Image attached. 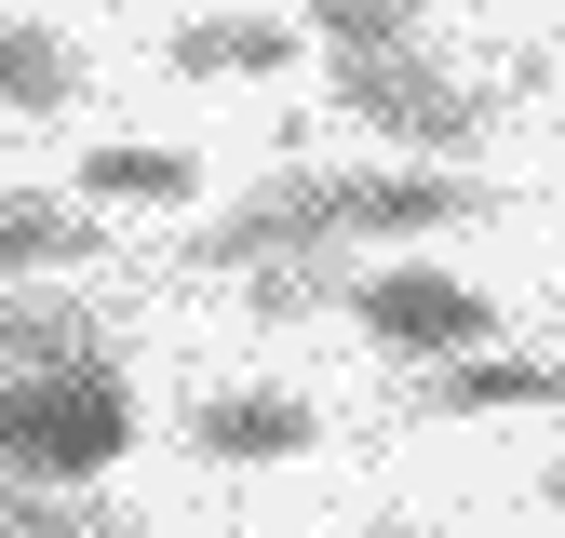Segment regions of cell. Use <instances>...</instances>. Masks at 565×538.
I'll return each mask as SVG.
<instances>
[{"label": "cell", "instance_id": "obj_3", "mask_svg": "<svg viewBox=\"0 0 565 538\" xmlns=\"http://www.w3.org/2000/svg\"><path fill=\"white\" fill-rule=\"evenodd\" d=\"M337 108L364 121V134H391V149H417V162H458V149H484V121H499V95H471L458 67H431V54H337Z\"/></svg>", "mask_w": 565, "mask_h": 538}, {"label": "cell", "instance_id": "obj_15", "mask_svg": "<svg viewBox=\"0 0 565 538\" xmlns=\"http://www.w3.org/2000/svg\"><path fill=\"white\" fill-rule=\"evenodd\" d=\"M539 498H552V512H565V471H539Z\"/></svg>", "mask_w": 565, "mask_h": 538}, {"label": "cell", "instance_id": "obj_10", "mask_svg": "<svg viewBox=\"0 0 565 538\" xmlns=\"http://www.w3.org/2000/svg\"><path fill=\"white\" fill-rule=\"evenodd\" d=\"M108 323L67 310V297H0V377H41V364H95Z\"/></svg>", "mask_w": 565, "mask_h": 538}, {"label": "cell", "instance_id": "obj_4", "mask_svg": "<svg viewBox=\"0 0 565 538\" xmlns=\"http://www.w3.org/2000/svg\"><path fill=\"white\" fill-rule=\"evenodd\" d=\"M350 323H364L391 364H458V351H499V297H484V283H458V269H404V256L350 269Z\"/></svg>", "mask_w": 565, "mask_h": 538}, {"label": "cell", "instance_id": "obj_13", "mask_svg": "<svg viewBox=\"0 0 565 538\" xmlns=\"http://www.w3.org/2000/svg\"><path fill=\"white\" fill-rule=\"evenodd\" d=\"M243 310H256V323H310V310H350V256H269V269H243Z\"/></svg>", "mask_w": 565, "mask_h": 538}, {"label": "cell", "instance_id": "obj_6", "mask_svg": "<svg viewBox=\"0 0 565 538\" xmlns=\"http://www.w3.org/2000/svg\"><path fill=\"white\" fill-rule=\"evenodd\" d=\"M417 418H565V364L539 351H458V364H417Z\"/></svg>", "mask_w": 565, "mask_h": 538}, {"label": "cell", "instance_id": "obj_16", "mask_svg": "<svg viewBox=\"0 0 565 538\" xmlns=\"http://www.w3.org/2000/svg\"><path fill=\"white\" fill-rule=\"evenodd\" d=\"M364 538H417V525H364Z\"/></svg>", "mask_w": 565, "mask_h": 538}, {"label": "cell", "instance_id": "obj_2", "mask_svg": "<svg viewBox=\"0 0 565 538\" xmlns=\"http://www.w3.org/2000/svg\"><path fill=\"white\" fill-rule=\"evenodd\" d=\"M135 444V390L121 364H41V377H0V485H95Z\"/></svg>", "mask_w": 565, "mask_h": 538}, {"label": "cell", "instance_id": "obj_7", "mask_svg": "<svg viewBox=\"0 0 565 538\" xmlns=\"http://www.w3.org/2000/svg\"><path fill=\"white\" fill-rule=\"evenodd\" d=\"M162 67L175 82H282L297 67V14H189L162 41Z\"/></svg>", "mask_w": 565, "mask_h": 538}, {"label": "cell", "instance_id": "obj_8", "mask_svg": "<svg viewBox=\"0 0 565 538\" xmlns=\"http://www.w3.org/2000/svg\"><path fill=\"white\" fill-rule=\"evenodd\" d=\"M108 256L95 202H54V189H0V283H28V269H82Z\"/></svg>", "mask_w": 565, "mask_h": 538}, {"label": "cell", "instance_id": "obj_14", "mask_svg": "<svg viewBox=\"0 0 565 538\" xmlns=\"http://www.w3.org/2000/svg\"><path fill=\"white\" fill-rule=\"evenodd\" d=\"M82 202H202V162L189 149H95Z\"/></svg>", "mask_w": 565, "mask_h": 538}, {"label": "cell", "instance_id": "obj_9", "mask_svg": "<svg viewBox=\"0 0 565 538\" xmlns=\"http://www.w3.org/2000/svg\"><path fill=\"white\" fill-rule=\"evenodd\" d=\"M95 82H82V54H67L54 28H28V14H0V108L14 121H54V108H82Z\"/></svg>", "mask_w": 565, "mask_h": 538}, {"label": "cell", "instance_id": "obj_12", "mask_svg": "<svg viewBox=\"0 0 565 538\" xmlns=\"http://www.w3.org/2000/svg\"><path fill=\"white\" fill-rule=\"evenodd\" d=\"M297 28L323 54H404L417 28H431V0H297Z\"/></svg>", "mask_w": 565, "mask_h": 538}, {"label": "cell", "instance_id": "obj_1", "mask_svg": "<svg viewBox=\"0 0 565 538\" xmlns=\"http://www.w3.org/2000/svg\"><path fill=\"white\" fill-rule=\"evenodd\" d=\"M499 175H458V162H297V175H256V202L189 229V269H269V256H350V243H417V229H471L499 216Z\"/></svg>", "mask_w": 565, "mask_h": 538}, {"label": "cell", "instance_id": "obj_5", "mask_svg": "<svg viewBox=\"0 0 565 538\" xmlns=\"http://www.w3.org/2000/svg\"><path fill=\"white\" fill-rule=\"evenodd\" d=\"M310 444H323V404L310 390H202L189 404V458H216V471H282Z\"/></svg>", "mask_w": 565, "mask_h": 538}, {"label": "cell", "instance_id": "obj_11", "mask_svg": "<svg viewBox=\"0 0 565 538\" xmlns=\"http://www.w3.org/2000/svg\"><path fill=\"white\" fill-rule=\"evenodd\" d=\"M0 538H162V525L108 512L95 485H0Z\"/></svg>", "mask_w": 565, "mask_h": 538}]
</instances>
